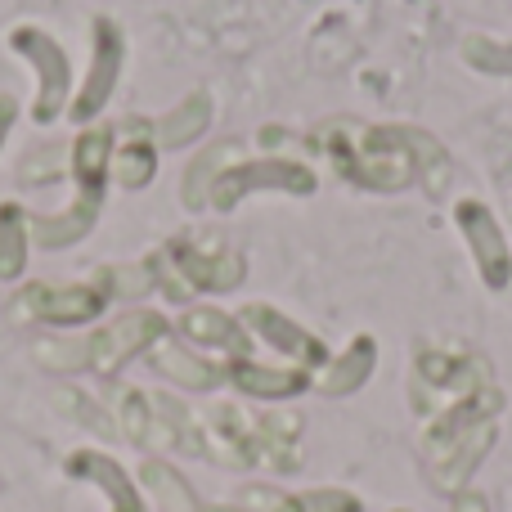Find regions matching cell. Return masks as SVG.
<instances>
[{
  "label": "cell",
  "mask_w": 512,
  "mask_h": 512,
  "mask_svg": "<svg viewBox=\"0 0 512 512\" xmlns=\"http://www.w3.org/2000/svg\"><path fill=\"white\" fill-rule=\"evenodd\" d=\"M315 149H324L346 180L382 189V194L405 189L409 180L418 176L400 126H360V122L337 117V122H328L315 131Z\"/></svg>",
  "instance_id": "obj_1"
},
{
  "label": "cell",
  "mask_w": 512,
  "mask_h": 512,
  "mask_svg": "<svg viewBox=\"0 0 512 512\" xmlns=\"http://www.w3.org/2000/svg\"><path fill=\"white\" fill-rule=\"evenodd\" d=\"M167 261H171V270H162V279H167L162 288L171 297H185V292H230L248 274L243 252H234L230 243L176 239V243H167Z\"/></svg>",
  "instance_id": "obj_2"
},
{
  "label": "cell",
  "mask_w": 512,
  "mask_h": 512,
  "mask_svg": "<svg viewBox=\"0 0 512 512\" xmlns=\"http://www.w3.org/2000/svg\"><path fill=\"white\" fill-rule=\"evenodd\" d=\"M108 310V292L99 283H27L9 301L14 324H54V328H81Z\"/></svg>",
  "instance_id": "obj_3"
},
{
  "label": "cell",
  "mask_w": 512,
  "mask_h": 512,
  "mask_svg": "<svg viewBox=\"0 0 512 512\" xmlns=\"http://www.w3.org/2000/svg\"><path fill=\"white\" fill-rule=\"evenodd\" d=\"M158 337H167V319H162L158 310H126V315L108 319L104 328H95V333L86 337V369L113 378L126 360L149 355V346L158 342Z\"/></svg>",
  "instance_id": "obj_4"
},
{
  "label": "cell",
  "mask_w": 512,
  "mask_h": 512,
  "mask_svg": "<svg viewBox=\"0 0 512 512\" xmlns=\"http://www.w3.org/2000/svg\"><path fill=\"white\" fill-rule=\"evenodd\" d=\"M9 45L36 63V81H41V90H36L32 117L41 126L59 122L63 104H68V90H72V68H68V54H63V45L54 41V36L36 32V27H18V32L9 36Z\"/></svg>",
  "instance_id": "obj_5"
},
{
  "label": "cell",
  "mask_w": 512,
  "mask_h": 512,
  "mask_svg": "<svg viewBox=\"0 0 512 512\" xmlns=\"http://www.w3.org/2000/svg\"><path fill=\"white\" fill-rule=\"evenodd\" d=\"M252 189H283V194H310L315 189V171L301 167V162H288V158H261L256 167H225L221 180L212 185V198L207 203L230 212L239 207Z\"/></svg>",
  "instance_id": "obj_6"
},
{
  "label": "cell",
  "mask_w": 512,
  "mask_h": 512,
  "mask_svg": "<svg viewBox=\"0 0 512 512\" xmlns=\"http://www.w3.org/2000/svg\"><path fill=\"white\" fill-rule=\"evenodd\" d=\"M117 72H122V27H117L113 18H95V54H90V72H86V81H81L77 99H72V108H68L77 122H90V117L113 99Z\"/></svg>",
  "instance_id": "obj_7"
},
{
  "label": "cell",
  "mask_w": 512,
  "mask_h": 512,
  "mask_svg": "<svg viewBox=\"0 0 512 512\" xmlns=\"http://www.w3.org/2000/svg\"><path fill=\"white\" fill-rule=\"evenodd\" d=\"M243 328H248L252 337H261L270 351L288 355V360H297V369H324L328 364V346L319 342V337H310L301 324H292L288 315H279L274 306H248L243 310Z\"/></svg>",
  "instance_id": "obj_8"
},
{
  "label": "cell",
  "mask_w": 512,
  "mask_h": 512,
  "mask_svg": "<svg viewBox=\"0 0 512 512\" xmlns=\"http://www.w3.org/2000/svg\"><path fill=\"white\" fill-rule=\"evenodd\" d=\"M454 216H459V230L468 234V243H472V261H477L481 279H486L490 288H504L512 279V252H508V239H504V230H499V221L490 216V207L477 203V198H463Z\"/></svg>",
  "instance_id": "obj_9"
},
{
  "label": "cell",
  "mask_w": 512,
  "mask_h": 512,
  "mask_svg": "<svg viewBox=\"0 0 512 512\" xmlns=\"http://www.w3.org/2000/svg\"><path fill=\"white\" fill-rule=\"evenodd\" d=\"M158 171V135L144 117H126L113 126V162H108V180L122 189H144Z\"/></svg>",
  "instance_id": "obj_10"
},
{
  "label": "cell",
  "mask_w": 512,
  "mask_h": 512,
  "mask_svg": "<svg viewBox=\"0 0 512 512\" xmlns=\"http://www.w3.org/2000/svg\"><path fill=\"white\" fill-rule=\"evenodd\" d=\"M180 337H189L194 346H212V351H221L225 364L252 355V333L243 328V319L221 315V310H207V306L180 315Z\"/></svg>",
  "instance_id": "obj_11"
},
{
  "label": "cell",
  "mask_w": 512,
  "mask_h": 512,
  "mask_svg": "<svg viewBox=\"0 0 512 512\" xmlns=\"http://www.w3.org/2000/svg\"><path fill=\"white\" fill-rule=\"evenodd\" d=\"M225 382L256 400H288L310 387V373L306 369H270V364H256L252 355H243V360L225 364Z\"/></svg>",
  "instance_id": "obj_12"
},
{
  "label": "cell",
  "mask_w": 512,
  "mask_h": 512,
  "mask_svg": "<svg viewBox=\"0 0 512 512\" xmlns=\"http://www.w3.org/2000/svg\"><path fill=\"white\" fill-rule=\"evenodd\" d=\"M149 360L162 378L180 382L185 391H212V387H221V378H225L221 364L203 360V355L185 351V342H167V337H158V342L149 346Z\"/></svg>",
  "instance_id": "obj_13"
},
{
  "label": "cell",
  "mask_w": 512,
  "mask_h": 512,
  "mask_svg": "<svg viewBox=\"0 0 512 512\" xmlns=\"http://www.w3.org/2000/svg\"><path fill=\"white\" fill-rule=\"evenodd\" d=\"M68 477H81V481H90V486H99L108 499H113V512H144L140 504V490L126 481V472L117 468L108 454H95V450H77L68 463Z\"/></svg>",
  "instance_id": "obj_14"
},
{
  "label": "cell",
  "mask_w": 512,
  "mask_h": 512,
  "mask_svg": "<svg viewBox=\"0 0 512 512\" xmlns=\"http://www.w3.org/2000/svg\"><path fill=\"white\" fill-rule=\"evenodd\" d=\"M108 162H113V126H86L72 144V180L81 194L104 198Z\"/></svg>",
  "instance_id": "obj_15"
},
{
  "label": "cell",
  "mask_w": 512,
  "mask_h": 512,
  "mask_svg": "<svg viewBox=\"0 0 512 512\" xmlns=\"http://www.w3.org/2000/svg\"><path fill=\"white\" fill-rule=\"evenodd\" d=\"M99 207H104V198L95 194H81L72 207H63V212H50V216H32V239L41 243V248L59 252V248H72V243L81 239V234L95 225Z\"/></svg>",
  "instance_id": "obj_16"
},
{
  "label": "cell",
  "mask_w": 512,
  "mask_h": 512,
  "mask_svg": "<svg viewBox=\"0 0 512 512\" xmlns=\"http://www.w3.org/2000/svg\"><path fill=\"white\" fill-rule=\"evenodd\" d=\"M373 364H378V342H373V337H355L342 355H333V360L324 364L319 391H324V396H351V391H360L364 382H369Z\"/></svg>",
  "instance_id": "obj_17"
},
{
  "label": "cell",
  "mask_w": 512,
  "mask_h": 512,
  "mask_svg": "<svg viewBox=\"0 0 512 512\" xmlns=\"http://www.w3.org/2000/svg\"><path fill=\"white\" fill-rule=\"evenodd\" d=\"M248 153V144L243 140H225V144H212V149L203 153V158L189 167V176H185V185H180V198H185L189 207H207V198H212V185L221 180V171H225V162H234V158H243Z\"/></svg>",
  "instance_id": "obj_18"
},
{
  "label": "cell",
  "mask_w": 512,
  "mask_h": 512,
  "mask_svg": "<svg viewBox=\"0 0 512 512\" xmlns=\"http://www.w3.org/2000/svg\"><path fill=\"white\" fill-rule=\"evenodd\" d=\"M207 122H212V104H207V95H189L185 104H176L158 126H153L158 149H180V144L198 140V135L207 131Z\"/></svg>",
  "instance_id": "obj_19"
},
{
  "label": "cell",
  "mask_w": 512,
  "mask_h": 512,
  "mask_svg": "<svg viewBox=\"0 0 512 512\" xmlns=\"http://www.w3.org/2000/svg\"><path fill=\"white\" fill-rule=\"evenodd\" d=\"M140 477H144V486H149V495H153V504H158V512H203V504L194 499V490L185 486V477H180L171 463L149 459L140 468Z\"/></svg>",
  "instance_id": "obj_20"
},
{
  "label": "cell",
  "mask_w": 512,
  "mask_h": 512,
  "mask_svg": "<svg viewBox=\"0 0 512 512\" xmlns=\"http://www.w3.org/2000/svg\"><path fill=\"white\" fill-rule=\"evenodd\" d=\"M27 234H32V216L18 203H0V279H18L27 265Z\"/></svg>",
  "instance_id": "obj_21"
},
{
  "label": "cell",
  "mask_w": 512,
  "mask_h": 512,
  "mask_svg": "<svg viewBox=\"0 0 512 512\" xmlns=\"http://www.w3.org/2000/svg\"><path fill=\"white\" fill-rule=\"evenodd\" d=\"M400 135H405L414 171L427 180V189H432V194H445V185H450V158H445V149L432 140V135L414 131V126H400Z\"/></svg>",
  "instance_id": "obj_22"
},
{
  "label": "cell",
  "mask_w": 512,
  "mask_h": 512,
  "mask_svg": "<svg viewBox=\"0 0 512 512\" xmlns=\"http://www.w3.org/2000/svg\"><path fill=\"white\" fill-rule=\"evenodd\" d=\"M36 364L50 373L86 369V337H45V342H36Z\"/></svg>",
  "instance_id": "obj_23"
},
{
  "label": "cell",
  "mask_w": 512,
  "mask_h": 512,
  "mask_svg": "<svg viewBox=\"0 0 512 512\" xmlns=\"http://www.w3.org/2000/svg\"><path fill=\"white\" fill-rule=\"evenodd\" d=\"M99 288L108 292V297H140V292L153 288V265L140 261V265H108V270H99Z\"/></svg>",
  "instance_id": "obj_24"
},
{
  "label": "cell",
  "mask_w": 512,
  "mask_h": 512,
  "mask_svg": "<svg viewBox=\"0 0 512 512\" xmlns=\"http://www.w3.org/2000/svg\"><path fill=\"white\" fill-rule=\"evenodd\" d=\"M297 504L301 512H360V499L346 495V490H310Z\"/></svg>",
  "instance_id": "obj_25"
},
{
  "label": "cell",
  "mask_w": 512,
  "mask_h": 512,
  "mask_svg": "<svg viewBox=\"0 0 512 512\" xmlns=\"http://www.w3.org/2000/svg\"><path fill=\"white\" fill-rule=\"evenodd\" d=\"M9 126H14V99H9V95H0V149H5V135H9Z\"/></svg>",
  "instance_id": "obj_26"
},
{
  "label": "cell",
  "mask_w": 512,
  "mask_h": 512,
  "mask_svg": "<svg viewBox=\"0 0 512 512\" xmlns=\"http://www.w3.org/2000/svg\"><path fill=\"white\" fill-rule=\"evenodd\" d=\"M454 512H486V499H481V495H468V490H459V499H454Z\"/></svg>",
  "instance_id": "obj_27"
},
{
  "label": "cell",
  "mask_w": 512,
  "mask_h": 512,
  "mask_svg": "<svg viewBox=\"0 0 512 512\" xmlns=\"http://www.w3.org/2000/svg\"><path fill=\"white\" fill-rule=\"evenodd\" d=\"M396 512H409V508H396Z\"/></svg>",
  "instance_id": "obj_28"
}]
</instances>
